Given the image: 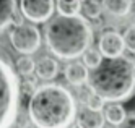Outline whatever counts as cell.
Masks as SVG:
<instances>
[{
	"instance_id": "24",
	"label": "cell",
	"mask_w": 135,
	"mask_h": 128,
	"mask_svg": "<svg viewBox=\"0 0 135 128\" xmlns=\"http://www.w3.org/2000/svg\"><path fill=\"white\" fill-rule=\"evenodd\" d=\"M67 128H70V126H67Z\"/></svg>"
},
{
	"instance_id": "18",
	"label": "cell",
	"mask_w": 135,
	"mask_h": 128,
	"mask_svg": "<svg viewBox=\"0 0 135 128\" xmlns=\"http://www.w3.org/2000/svg\"><path fill=\"white\" fill-rule=\"evenodd\" d=\"M124 42H125V47H127L132 54H135V24H132V26H129L125 29Z\"/></svg>"
},
{
	"instance_id": "1",
	"label": "cell",
	"mask_w": 135,
	"mask_h": 128,
	"mask_svg": "<svg viewBox=\"0 0 135 128\" xmlns=\"http://www.w3.org/2000/svg\"><path fill=\"white\" fill-rule=\"evenodd\" d=\"M28 117L36 128H67L76 117L75 97L62 84L37 86L28 102Z\"/></svg>"
},
{
	"instance_id": "10",
	"label": "cell",
	"mask_w": 135,
	"mask_h": 128,
	"mask_svg": "<svg viewBox=\"0 0 135 128\" xmlns=\"http://www.w3.org/2000/svg\"><path fill=\"white\" fill-rule=\"evenodd\" d=\"M36 76L41 80H54L59 73V63L52 57H42L34 66Z\"/></svg>"
},
{
	"instance_id": "19",
	"label": "cell",
	"mask_w": 135,
	"mask_h": 128,
	"mask_svg": "<svg viewBox=\"0 0 135 128\" xmlns=\"http://www.w3.org/2000/svg\"><path fill=\"white\" fill-rule=\"evenodd\" d=\"M85 104L91 110H103L104 109V99H103V97H99L98 94H94V93L88 97V101H86Z\"/></svg>"
},
{
	"instance_id": "21",
	"label": "cell",
	"mask_w": 135,
	"mask_h": 128,
	"mask_svg": "<svg viewBox=\"0 0 135 128\" xmlns=\"http://www.w3.org/2000/svg\"><path fill=\"white\" fill-rule=\"evenodd\" d=\"M117 128H135V114L125 115V119L117 125Z\"/></svg>"
},
{
	"instance_id": "7",
	"label": "cell",
	"mask_w": 135,
	"mask_h": 128,
	"mask_svg": "<svg viewBox=\"0 0 135 128\" xmlns=\"http://www.w3.org/2000/svg\"><path fill=\"white\" fill-rule=\"evenodd\" d=\"M124 49H125L124 36L119 34L117 31H106L101 34L99 42H98V50L101 52L103 57H106V58L119 57V55H122Z\"/></svg>"
},
{
	"instance_id": "14",
	"label": "cell",
	"mask_w": 135,
	"mask_h": 128,
	"mask_svg": "<svg viewBox=\"0 0 135 128\" xmlns=\"http://www.w3.org/2000/svg\"><path fill=\"white\" fill-rule=\"evenodd\" d=\"M57 12L60 15H78L81 12V0H57Z\"/></svg>"
},
{
	"instance_id": "12",
	"label": "cell",
	"mask_w": 135,
	"mask_h": 128,
	"mask_svg": "<svg viewBox=\"0 0 135 128\" xmlns=\"http://www.w3.org/2000/svg\"><path fill=\"white\" fill-rule=\"evenodd\" d=\"M15 16H16L15 0H0V33L7 29L10 23H13Z\"/></svg>"
},
{
	"instance_id": "8",
	"label": "cell",
	"mask_w": 135,
	"mask_h": 128,
	"mask_svg": "<svg viewBox=\"0 0 135 128\" xmlns=\"http://www.w3.org/2000/svg\"><path fill=\"white\" fill-rule=\"evenodd\" d=\"M104 114L101 110H91L88 107H85L76 115V125L78 128H103L104 126Z\"/></svg>"
},
{
	"instance_id": "16",
	"label": "cell",
	"mask_w": 135,
	"mask_h": 128,
	"mask_svg": "<svg viewBox=\"0 0 135 128\" xmlns=\"http://www.w3.org/2000/svg\"><path fill=\"white\" fill-rule=\"evenodd\" d=\"M83 55V63H85V66L86 68H96L101 62H103V55H101V52L98 50V49H86V50L81 54Z\"/></svg>"
},
{
	"instance_id": "13",
	"label": "cell",
	"mask_w": 135,
	"mask_h": 128,
	"mask_svg": "<svg viewBox=\"0 0 135 128\" xmlns=\"http://www.w3.org/2000/svg\"><path fill=\"white\" fill-rule=\"evenodd\" d=\"M125 109L119 102H111L109 105H106L104 109V119L108 120L111 125H119L125 119Z\"/></svg>"
},
{
	"instance_id": "20",
	"label": "cell",
	"mask_w": 135,
	"mask_h": 128,
	"mask_svg": "<svg viewBox=\"0 0 135 128\" xmlns=\"http://www.w3.org/2000/svg\"><path fill=\"white\" fill-rule=\"evenodd\" d=\"M20 88L26 93V94H33L36 91V88H37V81H36V78H28L26 76V80L23 81V84H20Z\"/></svg>"
},
{
	"instance_id": "3",
	"label": "cell",
	"mask_w": 135,
	"mask_h": 128,
	"mask_svg": "<svg viewBox=\"0 0 135 128\" xmlns=\"http://www.w3.org/2000/svg\"><path fill=\"white\" fill-rule=\"evenodd\" d=\"M94 94L109 102L127 101L135 91V68L130 58L119 55L103 60L88 76Z\"/></svg>"
},
{
	"instance_id": "4",
	"label": "cell",
	"mask_w": 135,
	"mask_h": 128,
	"mask_svg": "<svg viewBox=\"0 0 135 128\" xmlns=\"http://www.w3.org/2000/svg\"><path fill=\"white\" fill-rule=\"evenodd\" d=\"M21 88L10 60L0 54V128H12L18 119Z\"/></svg>"
},
{
	"instance_id": "9",
	"label": "cell",
	"mask_w": 135,
	"mask_h": 128,
	"mask_svg": "<svg viewBox=\"0 0 135 128\" xmlns=\"http://www.w3.org/2000/svg\"><path fill=\"white\" fill-rule=\"evenodd\" d=\"M65 80L73 86H83L88 81V68L85 66V63H78V62H72L65 66Z\"/></svg>"
},
{
	"instance_id": "5",
	"label": "cell",
	"mask_w": 135,
	"mask_h": 128,
	"mask_svg": "<svg viewBox=\"0 0 135 128\" xmlns=\"http://www.w3.org/2000/svg\"><path fill=\"white\" fill-rule=\"evenodd\" d=\"M10 42L16 52L31 55L41 47V33L31 23H18L10 31Z\"/></svg>"
},
{
	"instance_id": "15",
	"label": "cell",
	"mask_w": 135,
	"mask_h": 128,
	"mask_svg": "<svg viewBox=\"0 0 135 128\" xmlns=\"http://www.w3.org/2000/svg\"><path fill=\"white\" fill-rule=\"evenodd\" d=\"M81 10H83L86 18L98 19L101 16V12H103V5L98 2V0H85L83 5H81Z\"/></svg>"
},
{
	"instance_id": "6",
	"label": "cell",
	"mask_w": 135,
	"mask_h": 128,
	"mask_svg": "<svg viewBox=\"0 0 135 128\" xmlns=\"http://www.w3.org/2000/svg\"><path fill=\"white\" fill-rule=\"evenodd\" d=\"M20 7L26 19L33 23H44L54 13L55 0H21Z\"/></svg>"
},
{
	"instance_id": "22",
	"label": "cell",
	"mask_w": 135,
	"mask_h": 128,
	"mask_svg": "<svg viewBox=\"0 0 135 128\" xmlns=\"http://www.w3.org/2000/svg\"><path fill=\"white\" fill-rule=\"evenodd\" d=\"M93 94V91H91V88L88 86V88H80V93H78V101L80 102H86V101H88V97Z\"/></svg>"
},
{
	"instance_id": "23",
	"label": "cell",
	"mask_w": 135,
	"mask_h": 128,
	"mask_svg": "<svg viewBox=\"0 0 135 128\" xmlns=\"http://www.w3.org/2000/svg\"><path fill=\"white\" fill-rule=\"evenodd\" d=\"M132 63H133V68H135V58H133V60H132Z\"/></svg>"
},
{
	"instance_id": "17",
	"label": "cell",
	"mask_w": 135,
	"mask_h": 128,
	"mask_svg": "<svg viewBox=\"0 0 135 128\" xmlns=\"http://www.w3.org/2000/svg\"><path fill=\"white\" fill-rule=\"evenodd\" d=\"M34 66H36V63L30 55H23L16 60V71L23 76H30L34 71Z\"/></svg>"
},
{
	"instance_id": "2",
	"label": "cell",
	"mask_w": 135,
	"mask_h": 128,
	"mask_svg": "<svg viewBox=\"0 0 135 128\" xmlns=\"http://www.w3.org/2000/svg\"><path fill=\"white\" fill-rule=\"evenodd\" d=\"M46 42L59 58H78L93 42V31L86 18L80 15H60L46 26Z\"/></svg>"
},
{
	"instance_id": "11",
	"label": "cell",
	"mask_w": 135,
	"mask_h": 128,
	"mask_svg": "<svg viewBox=\"0 0 135 128\" xmlns=\"http://www.w3.org/2000/svg\"><path fill=\"white\" fill-rule=\"evenodd\" d=\"M132 5L133 0H103V8L114 16H127Z\"/></svg>"
}]
</instances>
